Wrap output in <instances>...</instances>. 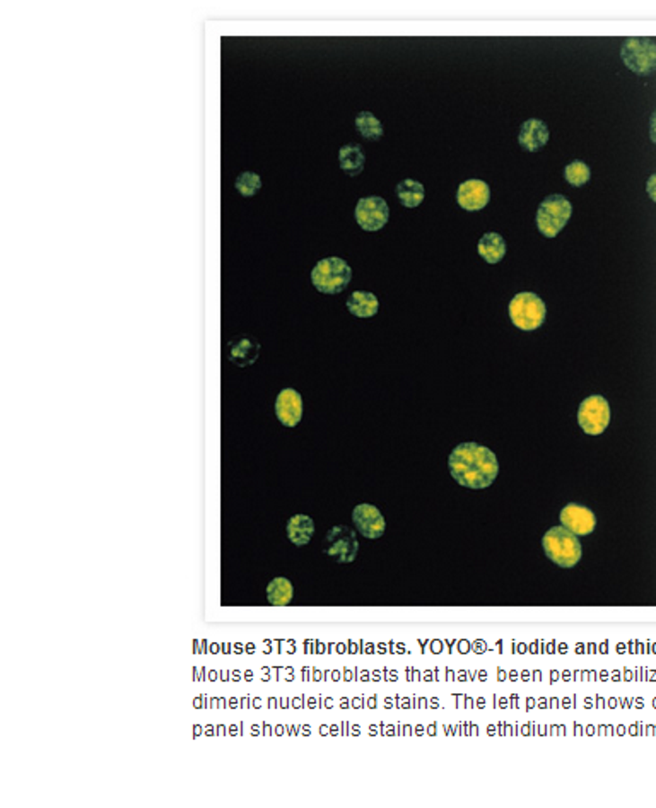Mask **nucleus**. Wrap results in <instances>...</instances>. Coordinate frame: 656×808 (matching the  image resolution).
Segmentation results:
<instances>
[{"mask_svg": "<svg viewBox=\"0 0 656 808\" xmlns=\"http://www.w3.org/2000/svg\"><path fill=\"white\" fill-rule=\"evenodd\" d=\"M287 539L298 547L308 545L311 542L313 535H315V522L306 516V514H294L289 522H287Z\"/></svg>", "mask_w": 656, "mask_h": 808, "instance_id": "nucleus-16", "label": "nucleus"}, {"mask_svg": "<svg viewBox=\"0 0 656 808\" xmlns=\"http://www.w3.org/2000/svg\"><path fill=\"white\" fill-rule=\"evenodd\" d=\"M650 137L656 144V111L652 115V122H650Z\"/></svg>", "mask_w": 656, "mask_h": 808, "instance_id": "nucleus-26", "label": "nucleus"}, {"mask_svg": "<svg viewBox=\"0 0 656 808\" xmlns=\"http://www.w3.org/2000/svg\"><path fill=\"white\" fill-rule=\"evenodd\" d=\"M323 554L338 564H349L355 561L359 552V542L355 539L354 530L349 527H334L323 539Z\"/></svg>", "mask_w": 656, "mask_h": 808, "instance_id": "nucleus-7", "label": "nucleus"}, {"mask_svg": "<svg viewBox=\"0 0 656 808\" xmlns=\"http://www.w3.org/2000/svg\"><path fill=\"white\" fill-rule=\"evenodd\" d=\"M542 547L550 561L561 567H574L582 561V544L568 528H550L542 539Z\"/></svg>", "mask_w": 656, "mask_h": 808, "instance_id": "nucleus-2", "label": "nucleus"}, {"mask_svg": "<svg viewBox=\"0 0 656 808\" xmlns=\"http://www.w3.org/2000/svg\"><path fill=\"white\" fill-rule=\"evenodd\" d=\"M547 142H549V128L546 123L538 119H529L527 122H523L518 134V144L521 145L523 151L537 153L544 149Z\"/></svg>", "mask_w": 656, "mask_h": 808, "instance_id": "nucleus-14", "label": "nucleus"}, {"mask_svg": "<svg viewBox=\"0 0 656 808\" xmlns=\"http://www.w3.org/2000/svg\"><path fill=\"white\" fill-rule=\"evenodd\" d=\"M622 62L639 75L656 71V43L650 38H629L622 43Z\"/></svg>", "mask_w": 656, "mask_h": 808, "instance_id": "nucleus-6", "label": "nucleus"}, {"mask_svg": "<svg viewBox=\"0 0 656 808\" xmlns=\"http://www.w3.org/2000/svg\"><path fill=\"white\" fill-rule=\"evenodd\" d=\"M573 214V206L564 195L546 197L537 211V228L546 238H555L566 228Z\"/></svg>", "mask_w": 656, "mask_h": 808, "instance_id": "nucleus-4", "label": "nucleus"}, {"mask_svg": "<svg viewBox=\"0 0 656 808\" xmlns=\"http://www.w3.org/2000/svg\"><path fill=\"white\" fill-rule=\"evenodd\" d=\"M294 588L287 578H274L267 586V602L274 607H284L293 602Z\"/></svg>", "mask_w": 656, "mask_h": 808, "instance_id": "nucleus-21", "label": "nucleus"}, {"mask_svg": "<svg viewBox=\"0 0 656 808\" xmlns=\"http://www.w3.org/2000/svg\"><path fill=\"white\" fill-rule=\"evenodd\" d=\"M395 194H397L398 202H400L404 207L414 209V207H419V206L423 204L426 192H424L423 183H419L417 180H410V178H407V180H402V181L397 185Z\"/></svg>", "mask_w": 656, "mask_h": 808, "instance_id": "nucleus-20", "label": "nucleus"}, {"mask_svg": "<svg viewBox=\"0 0 656 808\" xmlns=\"http://www.w3.org/2000/svg\"><path fill=\"white\" fill-rule=\"evenodd\" d=\"M353 279V268L338 257L319 260L311 270V282L323 294L342 293Z\"/></svg>", "mask_w": 656, "mask_h": 808, "instance_id": "nucleus-3", "label": "nucleus"}, {"mask_svg": "<svg viewBox=\"0 0 656 808\" xmlns=\"http://www.w3.org/2000/svg\"><path fill=\"white\" fill-rule=\"evenodd\" d=\"M355 127L361 132V136L368 141H380L385 134L381 122L370 111H361L355 117Z\"/></svg>", "mask_w": 656, "mask_h": 808, "instance_id": "nucleus-22", "label": "nucleus"}, {"mask_svg": "<svg viewBox=\"0 0 656 808\" xmlns=\"http://www.w3.org/2000/svg\"><path fill=\"white\" fill-rule=\"evenodd\" d=\"M457 200L465 211H482L491 200V189L482 180H467L459 187Z\"/></svg>", "mask_w": 656, "mask_h": 808, "instance_id": "nucleus-12", "label": "nucleus"}, {"mask_svg": "<svg viewBox=\"0 0 656 808\" xmlns=\"http://www.w3.org/2000/svg\"><path fill=\"white\" fill-rule=\"evenodd\" d=\"M559 520H561V525L568 528L569 531H573L576 537H586L597 527V518H595L593 511L588 510L582 505H574V503H571L561 510Z\"/></svg>", "mask_w": 656, "mask_h": 808, "instance_id": "nucleus-11", "label": "nucleus"}, {"mask_svg": "<svg viewBox=\"0 0 656 808\" xmlns=\"http://www.w3.org/2000/svg\"><path fill=\"white\" fill-rule=\"evenodd\" d=\"M353 522H354L357 531L363 537L372 539V540L380 539L385 533V530H387V523H385V518H383L381 511L378 510L376 506H372V505H359V506H355L354 511H353Z\"/></svg>", "mask_w": 656, "mask_h": 808, "instance_id": "nucleus-10", "label": "nucleus"}, {"mask_svg": "<svg viewBox=\"0 0 656 808\" xmlns=\"http://www.w3.org/2000/svg\"><path fill=\"white\" fill-rule=\"evenodd\" d=\"M547 315V306L533 293H520L510 303V318L514 327L532 332L542 327Z\"/></svg>", "mask_w": 656, "mask_h": 808, "instance_id": "nucleus-5", "label": "nucleus"}, {"mask_svg": "<svg viewBox=\"0 0 656 808\" xmlns=\"http://www.w3.org/2000/svg\"><path fill=\"white\" fill-rule=\"evenodd\" d=\"M260 356V344L251 337H238L230 342V361L240 368L251 366Z\"/></svg>", "mask_w": 656, "mask_h": 808, "instance_id": "nucleus-15", "label": "nucleus"}, {"mask_svg": "<svg viewBox=\"0 0 656 808\" xmlns=\"http://www.w3.org/2000/svg\"><path fill=\"white\" fill-rule=\"evenodd\" d=\"M276 416L285 427L298 426L302 419V395L293 388H284L276 400Z\"/></svg>", "mask_w": 656, "mask_h": 808, "instance_id": "nucleus-13", "label": "nucleus"}, {"mask_svg": "<svg viewBox=\"0 0 656 808\" xmlns=\"http://www.w3.org/2000/svg\"><path fill=\"white\" fill-rule=\"evenodd\" d=\"M355 223L364 231H380L390 219V207L385 198L372 195L357 202L354 211Z\"/></svg>", "mask_w": 656, "mask_h": 808, "instance_id": "nucleus-9", "label": "nucleus"}, {"mask_svg": "<svg viewBox=\"0 0 656 808\" xmlns=\"http://www.w3.org/2000/svg\"><path fill=\"white\" fill-rule=\"evenodd\" d=\"M338 162H340V168L344 170V173H347L349 176H357L361 175L364 170L366 156H364L361 145L347 144L338 151Z\"/></svg>", "mask_w": 656, "mask_h": 808, "instance_id": "nucleus-19", "label": "nucleus"}, {"mask_svg": "<svg viewBox=\"0 0 656 808\" xmlns=\"http://www.w3.org/2000/svg\"><path fill=\"white\" fill-rule=\"evenodd\" d=\"M590 176H591V171L583 161H573L564 170V178L573 187H583L590 181Z\"/></svg>", "mask_w": 656, "mask_h": 808, "instance_id": "nucleus-23", "label": "nucleus"}, {"mask_svg": "<svg viewBox=\"0 0 656 808\" xmlns=\"http://www.w3.org/2000/svg\"><path fill=\"white\" fill-rule=\"evenodd\" d=\"M451 477L468 489H485L493 486L499 474L497 458L479 443H461L448 458Z\"/></svg>", "mask_w": 656, "mask_h": 808, "instance_id": "nucleus-1", "label": "nucleus"}, {"mask_svg": "<svg viewBox=\"0 0 656 808\" xmlns=\"http://www.w3.org/2000/svg\"><path fill=\"white\" fill-rule=\"evenodd\" d=\"M646 190H648V195L652 197V200L656 202V173L655 175L650 176V180H648V183H646Z\"/></svg>", "mask_w": 656, "mask_h": 808, "instance_id": "nucleus-25", "label": "nucleus"}, {"mask_svg": "<svg viewBox=\"0 0 656 808\" xmlns=\"http://www.w3.org/2000/svg\"><path fill=\"white\" fill-rule=\"evenodd\" d=\"M347 310L357 318H372L378 313V298L368 291H354L347 299Z\"/></svg>", "mask_w": 656, "mask_h": 808, "instance_id": "nucleus-18", "label": "nucleus"}, {"mask_svg": "<svg viewBox=\"0 0 656 808\" xmlns=\"http://www.w3.org/2000/svg\"><path fill=\"white\" fill-rule=\"evenodd\" d=\"M477 250L487 264H499L506 255V242L497 233H485L479 240Z\"/></svg>", "mask_w": 656, "mask_h": 808, "instance_id": "nucleus-17", "label": "nucleus"}, {"mask_svg": "<svg viewBox=\"0 0 656 808\" xmlns=\"http://www.w3.org/2000/svg\"><path fill=\"white\" fill-rule=\"evenodd\" d=\"M610 422V405L600 397L591 395L578 408V424L590 436H599Z\"/></svg>", "mask_w": 656, "mask_h": 808, "instance_id": "nucleus-8", "label": "nucleus"}, {"mask_svg": "<svg viewBox=\"0 0 656 808\" xmlns=\"http://www.w3.org/2000/svg\"><path fill=\"white\" fill-rule=\"evenodd\" d=\"M234 187L243 197H253L262 189V180L253 171H243L236 178Z\"/></svg>", "mask_w": 656, "mask_h": 808, "instance_id": "nucleus-24", "label": "nucleus"}]
</instances>
